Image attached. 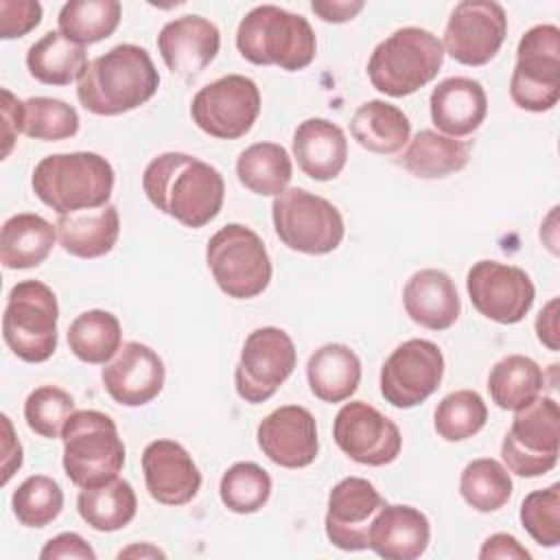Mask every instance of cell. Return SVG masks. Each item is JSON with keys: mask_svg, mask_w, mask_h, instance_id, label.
I'll use <instances>...</instances> for the list:
<instances>
[{"mask_svg": "<svg viewBox=\"0 0 560 560\" xmlns=\"http://www.w3.org/2000/svg\"><path fill=\"white\" fill-rule=\"evenodd\" d=\"M2 424H4V462H2V486L11 479V475L22 466V446L20 442L13 438V429L7 416H2Z\"/></svg>", "mask_w": 560, "mask_h": 560, "instance_id": "51", "label": "cell"}, {"mask_svg": "<svg viewBox=\"0 0 560 560\" xmlns=\"http://www.w3.org/2000/svg\"><path fill=\"white\" fill-rule=\"evenodd\" d=\"M63 470L79 488L101 486L125 466V444L116 422L96 409L74 411L63 431Z\"/></svg>", "mask_w": 560, "mask_h": 560, "instance_id": "6", "label": "cell"}, {"mask_svg": "<svg viewBox=\"0 0 560 560\" xmlns=\"http://www.w3.org/2000/svg\"><path fill=\"white\" fill-rule=\"evenodd\" d=\"M308 387L324 402L348 400L361 381V361L346 343H326L317 348L306 363Z\"/></svg>", "mask_w": 560, "mask_h": 560, "instance_id": "28", "label": "cell"}, {"mask_svg": "<svg viewBox=\"0 0 560 560\" xmlns=\"http://www.w3.org/2000/svg\"><path fill=\"white\" fill-rule=\"evenodd\" d=\"M431 540L429 518L411 505H383L368 532V547L385 560L420 558Z\"/></svg>", "mask_w": 560, "mask_h": 560, "instance_id": "23", "label": "cell"}, {"mask_svg": "<svg viewBox=\"0 0 560 560\" xmlns=\"http://www.w3.org/2000/svg\"><path fill=\"white\" fill-rule=\"evenodd\" d=\"M144 486L162 505H184L201 488V472L188 451L175 440H153L142 451Z\"/></svg>", "mask_w": 560, "mask_h": 560, "instance_id": "21", "label": "cell"}, {"mask_svg": "<svg viewBox=\"0 0 560 560\" xmlns=\"http://www.w3.org/2000/svg\"><path fill=\"white\" fill-rule=\"evenodd\" d=\"M260 114V90L243 74H228L203 85L190 103L192 122L221 140L243 138Z\"/></svg>", "mask_w": 560, "mask_h": 560, "instance_id": "13", "label": "cell"}, {"mask_svg": "<svg viewBox=\"0 0 560 560\" xmlns=\"http://www.w3.org/2000/svg\"><path fill=\"white\" fill-rule=\"evenodd\" d=\"M236 48L256 66L304 70L317 52V39L306 18L276 4L254 7L236 28Z\"/></svg>", "mask_w": 560, "mask_h": 560, "instance_id": "4", "label": "cell"}, {"mask_svg": "<svg viewBox=\"0 0 560 560\" xmlns=\"http://www.w3.org/2000/svg\"><path fill=\"white\" fill-rule=\"evenodd\" d=\"M514 105L527 112H547L560 98V28L532 26L518 42L516 66L510 79Z\"/></svg>", "mask_w": 560, "mask_h": 560, "instance_id": "11", "label": "cell"}, {"mask_svg": "<svg viewBox=\"0 0 560 560\" xmlns=\"http://www.w3.org/2000/svg\"><path fill=\"white\" fill-rule=\"evenodd\" d=\"M271 494L269 472L254 462L232 464L219 483V497L223 505L234 514L258 512Z\"/></svg>", "mask_w": 560, "mask_h": 560, "instance_id": "40", "label": "cell"}, {"mask_svg": "<svg viewBox=\"0 0 560 560\" xmlns=\"http://www.w3.org/2000/svg\"><path fill=\"white\" fill-rule=\"evenodd\" d=\"M488 407L472 389H457L444 396L433 413L435 433L446 442H462L483 429Z\"/></svg>", "mask_w": 560, "mask_h": 560, "instance_id": "39", "label": "cell"}, {"mask_svg": "<svg viewBox=\"0 0 560 560\" xmlns=\"http://www.w3.org/2000/svg\"><path fill=\"white\" fill-rule=\"evenodd\" d=\"M536 335L542 346H547L551 352H558V298L549 300L542 311L536 317Z\"/></svg>", "mask_w": 560, "mask_h": 560, "instance_id": "50", "label": "cell"}, {"mask_svg": "<svg viewBox=\"0 0 560 560\" xmlns=\"http://www.w3.org/2000/svg\"><path fill=\"white\" fill-rule=\"evenodd\" d=\"M385 499L363 477H346L332 486L326 510V536L343 551L368 549V532Z\"/></svg>", "mask_w": 560, "mask_h": 560, "instance_id": "18", "label": "cell"}, {"mask_svg": "<svg viewBox=\"0 0 560 560\" xmlns=\"http://www.w3.org/2000/svg\"><path fill=\"white\" fill-rule=\"evenodd\" d=\"M512 490L510 470L492 457L472 459L459 477V492L464 501L483 514L501 510L510 501Z\"/></svg>", "mask_w": 560, "mask_h": 560, "instance_id": "38", "label": "cell"}, {"mask_svg": "<svg viewBox=\"0 0 560 560\" xmlns=\"http://www.w3.org/2000/svg\"><path fill=\"white\" fill-rule=\"evenodd\" d=\"M42 22V4L37 0H0V37H24Z\"/></svg>", "mask_w": 560, "mask_h": 560, "instance_id": "45", "label": "cell"}, {"mask_svg": "<svg viewBox=\"0 0 560 560\" xmlns=\"http://www.w3.org/2000/svg\"><path fill=\"white\" fill-rule=\"evenodd\" d=\"M57 228L35 212H20L4 221L0 232V262L7 269H31L52 252Z\"/></svg>", "mask_w": 560, "mask_h": 560, "instance_id": "29", "label": "cell"}, {"mask_svg": "<svg viewBox=\"0 0 560 560\" xmlns=\"http://www.w3.org/2000/svg\"><path fill=\"white\" fill-rule=\"evenodd\" d=\"M206 262L219 289L234 300L260 295L271 280V258L262 238L241 223H228L210 236Z\"/></svg>", "mask_w": 560, "mask_h": 560, "instance_id": "8", "label": "cell"}, {"mask_svg": "<svg viewBox=\"0 0 560 560\" xmlns=\"http://www.w3.org/2000/svg\"><path fill=\"white\" fill-rule=\"evenodd\" d=\"M236 175L249 192L260 197H278L291 182L293 164L282 144L256 142L241 151L236 160Z\"/></svg>", "mask_w": 560, "mask_h": 560, "instance_id": "34", "label": "cell"}, {"mask_svg": "<svg viewBox=\"0 0 560 560\" xmlns=\"http://www.w3.org/2000/svg\"><path fill=\"white\" fill-rule=\"evenodd\" d=\"M298 363L293 339L276 326H262L247 335L234 370V385L245 402L269 400L293 374Z\"/></svg>", "mask_w": 560, "mask_h": 560, "instance_id": "12", "label": "cell"}, {"mask_svg": "<svg viewBox=\"0 0 560 560\" xmlns=\"http://www.w3.org/2000/svg\"><path fill=\"white\" fill-rule=\"evenodd\" d=\"M22 101H18L7 88H2V116H4V127H2V158H7L13 149L15 136L22 131Z\"/></svg>", "mask_w": 560, "mask_h": 560, "instance_id": "48", "label": "cell"}, {"mask_svg": "<svg viewBox=\"0 0 560 560\" xmlns=\"http://www.w3.org/2000/svg\"><path fill=\"white\" fill-rule=\"evenodd\" d=\"M560 409L551 396H536L516 409L501 442V457L518 477H540L558 462Z\"/></svg>", "mask_w": 560, "mask_h": 560, "instance_id": "10", "label": "cell"}, {"mask_svg": "<svg viewBox=\"0 0 560 560\" xmlns=\"http://www.w3.org/2000/svg\"><path fill=\"white\" fill-rule=\"evenodd\" d=\"M429 107L431 120L442 133L464 138L481 127L488 114V96L479 81L448 77L433 88Z\"/></svg>", "mask_w": 560, "mask_h": 560, "instance_id": "24", "label": "cell"}, {"mask_svg": "<svg viewBox=\"0 0 560 560\" xmlns=\"http://www.w3.org/2000/svg\"><path fill=\"white\" fill-rule=\"evenodd\" d=\"M481 560L501 558V560H529L532 553L514 538L512 534H492L479 549Z\"/></svg>", "mask_w": 560, "mask_h": 560, "instance_id": "47", "label": "cell"}, {"mask_svg": "<svg viewBox=\"0 0 560 560\" xmlns=\"http://www.w3.org/2000/svg\"><path fill=\"white\" fill-rule=\"evenodd\" d=\"M142 190L160 212L197 230L221 212L225 182L212 164L188 153L168 151L147 164Z\"/></svg>", "mask_w": 560, "mask_h": 560, "instance_id": "1", "label": "cell"}, {"mask_svg": "<svg viewBox=\"0 0 560 560\" xmlns=\"http://www.w3.org/2000/svg\"><path fill=\"white\" fill-rule=\"evenodd\" d=\"M545 374L540 365L525 354H508L497 361L488 374V392L497 407L516 411L540 396Z\"/></svg>", "mask_w": 560, "mask_h": 560, "instance_id": "35", "label": "cell"}, {"mask_svg": "<svg viewBox=\"0 0 560 560\" xmlns=\"http://www.w3.org/2000/svg\"><path fill=\"white\" fill-rule=\"evenodd\" d=\"M136 556H140V558H164V551H160L158 547H153L149 542L131 545V547L118 551V558H136Z\"/></svg>", "mask_w": 560, "mask_h": 560, "instance_id": "52", "label": "cell"}, {"mask_svg": "<svg viewBox=\"0 0 560 560\" xmlns=\"http://www.w3.org/2000/svg\"><path fill=\"white\" fill-rule=\"evenodd\" d=\"M59 306L55 291L39 280L18 282L2 313V337L9 350L26 363H44L57 350Z\"/></svg>", "mask_w": 560, "mask_h": 560, "instance_id": "7", "label": "cell"}, {"mask_svg": "<svg viewBox=\"0 0 560 560\" xmlns=\"http://www.w3.org/2000/svg\"><path fill=\"white\" fill-rule=\"evenodd\" d=\"M42 560H57V558H83V560H94L96 551L74 532H63L55 538H50L42 551Z\"/></svg>", "mask_w": 560, "mask_h": 560, "instance_id": "46", "label": "cell"}, {"mask_svg": "<svg viewBox=\"0 0 560 560\" xmlns=\"http://www.w3.org/2000/svg\"><path fill=\"white\" fill-rule=\"evenodd\" d=\"M122 341V328L114 313L92 308L77 315L68 328V346L83 363H107L116 357Z\"/></svg>", "mask_w": 560, "mask_h": 560, "instance_id": "36", "label": "cell"}, {"mask_svg": "<svg viewBox=\"0 0 560 560\" xmlns=\"http://www.w3.org/2000/svg\"><path fill=\"white\" fill-rule=\"evenodd\" d=\"M33 192L59 217L101 208L114 188L109 160L92 151L52 153L37 162L31 177Z\"/></svg>", "mask_w": 560, "mask_h": 560, "instance_id": "3", "label": "cell"}, {"mask_svg": "<svg viewBox=\"0 0 560 560\" xmlns=\"http://www.w3.org/2000/svg\"><path fill=\"white\" fill-rule=\"evenodd\" d=\"M402 304L409 319L429 330L451 328L462 311L455 282L440 269L416 271L402 289Z\"/></svg>", "mask_w": 560, "mask_h": 560, "instance_id": "25", "label": "cell"}, {"mask_svg": "<svg viewBox=\"0 0 560 560\" xmlns=\"http://www.w3.org/2000/svg\"><path fill=\"white\" fill-rule=\"evenodd\" d=\"M271 219L278 238L300 254H330L346 234L341 212L304 188L282 190L271 203Z\"/></svg>", "mask_w": 560, "mask_h": 560, "instance_id": "9", "label": "cell"}, {"mask_svg": "<svg viewBox=\"0 0 560 560\" xmlns=\"http://www.w3.org/2000/svg\"><path fill=\"white\" fill-rule=\"evenodd\" d=\"M466 291L472 306L497 324L521 322L536 298L532 278L514 265L479 260L468 269Z\"/></svg>", "mask_w": 560, "mask_h": 560, "instance_id": "16", "label": "cell"}, {"mask_svg": "<svg viewBox=\"0 0 560 560\" xmlns=\"http://www.w3.org/2000/svg\"><path fill=\"white\" fill-rule=\"evenodd\" d=\"M470 144L457 138L438 133L433 129H420L405 149L400 164L422 179H438L462 171L468 164Z\"/></svg>", "mask_w": 560, "mask_h": 560, "instance_id": "31", "label": "cell"}, {"mask_svg": "<svg viewBox=\"0 0 560 560\" xmlns=\"http://www.w3.org/2000/svg\"><path fill=\"white\" fill-rule=\"evenodd\" d=\"M332 438L352 462L363 466L392 464L402 448L396 422L363 400L346 402L337 411Z\"/></svg>", "mask_w": 560, "mask_h": 560, "instance_id": "17", "label": "cell"}, {"mask_svg": "<svg viewBox=\"0 0 560 560\" xmlns=\"http://www.w3.org/2000/svg\"><path fill=\"white\" fill-rule=\"evenodd\" d=\"M26 68L31 77L44 85H70L79 81L88 68L85 48L48 31L26 50Z\"/></svg>", "mask_w": 560, "mask_h": 560, "instance_id": "32", "label": "cell"}, {"mask_svg": "<svg viewBox=\"0 0 560 560\" xmlns=\"http://www.w3.org/2000/svg\"><path fill=\"white\" fill-rule=\"evenodd\" d=\"M221 46V33L214 22L201 15H182L166 22L158 35V50L166 68L192 81L217 57Z\"/></svg>", "mask_w": 560, "mask_h": 560, "instance_id": "22", "label": "cell"}, {"mask_svg": "<svg viewBox=\"0 0 560 560\" xmlns=\"http://www.w3.org/2000/svg\"><path fill=\"white\" fill-rule=\"evenodd\" d=\"M444 354L429 339H407L381 368V394L396 409L424 402L442 383Z\"/></svg>", "mask_w": 560, "mask_h": 560, "instance_id": "14", "label": "cell"}, {"mask_svg": "<svg viewBox=\"0 0 560 560\" xmlns=\"http://www.w3.org/2000/svg\"><path fill=\"white\" fill-rule=\"evenodd\" d=\"M518 516L538 545L556 547L560 542V483L529 492L521 503Z\"/></svg>", "mask_w": 560, "mask_h": 560, "instance_id": "44", "label": "cell"}, {"mask_svg": "<svg viewBox=\"0 0 560 560\" xmlns=\"http://www.w3.org/2000/svg\"><path fill=\"white\" fill-rule=\"evenodd\" d=\"M57 238L63 252L77 258H98L114 249L120 234V217L116 206L79 210L57 219Z\"/></svg>", "mask_w": 560, "mask_h": 560, "instance_id": "27", "label": "cell"}, {"mask_svg": "<svg viewBox=\"0 0 560 560\" xmlns=\"http://www.w3.org/2000/svg\"><path fill=\"white\" fill-rule=\"evenodd\" d=\"M11 508L15 518L24 527H46L63 510V490L61 486L46 475L26 477L11 497Z\"/></svg>", "mask_w": 560, "mask_h": 560, "instance_id": "41", "label": "cell"}, {"mask_svg": "<svg viewBox=\"0 0 560 560\" xmlns=\"http://www.w3.org/2000/svg\"><path fill=\"white\" fill-rule=\"evenodd\" d=\"M363 2L361 0H313L311 9L313 13L324 20V22H332V24H341L352 20L359 11H363Z\"/></svg>", "mask_w": 560, "mask_h": 560, "instance_id": "49", "label": "cell"}, {"mask_svg": "<svg viewBox=\"0 0 560 560\" xmlns=\"http://www.w3.org/2000/svg\"><path fill=\"white\" fill-rule=\"evenodd\" d=\"M350 133L363 149L381 155H392L409 142L411 122L400 107L374 98L357 107L350 120Z\"/></svg>", "mask_w": 560, "mask_h": 560, "instance_id": "30", "label": "cell"}, {"mask_svg": "<svg viewBox=\"0 0 560 560\" xmlns=\"http://www.w3.org/2000/svg\"><path fill=\"white\" fill-rule=\"evenodd\" d=\"M77 510L92 529L118 532L133 521L138 499L131 483L116 477L101 486L81 488L77 497Z\"/></svg>", "mask_w": 560, "mask_h": 560, "instance_id": "33", "label": "cell"}, {"mask_svg": "<svg viewBox=\"0 0 560 560\" xmlns=\"http://www.w3.org/2000/svg\"><path fill=\"white\" fill-rule=\"evenodd\" d=\"M293 158L315 182L335 179L348 160V140L339 125L326 118H306L293 133Z\"/></svg>", "mask_w": 560, "mask_h": 560, "instance_id": "26", "label": "cell"}, {"mask_svg": "<svg viewBox=\"0 0 560 560\" xmlns=\"http://www.w3.org/2000/svg\"><path fill=\"white\" fill-rule=\"evenodd\" d=\"M79 131V114L72 105L50 96H33L22 105V133L35 140L57 142Z\"/></svg>", "mask_w": 560, "mask_h": 560, "instance_id": "42", "label": "cell"}, {"mask_svg": "<svg viewBox=\"0 0 560 560\" xmlns=\"http://www.w3.org/2000/svg\"><path fill=\"white\" fill-rule=\"evenodd\" d=\"M508 35V15L499 2L464 0L444 28V52L464 66H483L497 57Z\"/></svg>", "mask_w": 560, "mask_h": 560, "instance_id": "15", "label": "cell"}, {"mask_svg": "<svg viewBox=\"0 0 560 560\" xmlns=\"http://www.w3.org/2000/svg\"><path fill=\"white\" fill-rule=\"evenodd\" d=\"M256 440L260 451L282 468H304L315 462L319 451L315 418L300 405L273 409L258 424Z\"/></svg>", "mask_w": 560, "mask_h": 560, "instance_id": "19", "label": "cell"}, {"mask_svg": "<svg viewBox=\"0 0 560 560\" xmlns=\"http://www.w3.org/2000/svg\"><path fill=\"white\" fill-rule=\"evenodd\" d=\"M72 413V396L55 385H42L33 389L24 400V420L28 429L46 440L61 438V431Z\"/></svg>", "mask_w": 560, "mask_h": 560, "instance_id": "43", "label": "cell"}, {"mask_svg": "<svg viewBox=\"0 0 560 560\" xmlns=\"http://www.w3.org/2000/svg\"><path fill=\"white\" fill-rule=\"evenodd\" d=\"M118 0H70L61 7L57 26L63 37L79 46L107 39L120 22Z\"/></svg>", "mask_w": 560, "mask_h": 560, "instance_id": "37", "label": "cell"}, {"mask_svg": "<svg viewBox=\"0 0 560 560\" xmlns=\"http://www.w3.org/2000/svg\"><path fill=\"white\" fill-rule=\"evenodd\" d=\"M442 61L444 46L431 31L405 26L372 50L368 77L378 92L400 98L433 81Z\"/></svg>", "mask_w": 560, "mask_h": 560, "instance_id": "5", "label": "cell"}, {"mask_svg": "<svg viewBox=\"0 0 560 560\" xmlns=\"http://www.w3.org/2000/svg\"><path fill=\"white\" fill-rule=\"evenodd\" d=\"M103 385L114 402L142 407L164 387V363L155 350L140 341H127L103 368Z\"/></svg>", "mask_w": 560, "mask_h": 560, "instance_id": "20", "label": "cell"}, {"mask_svg": "<svg viewBox=\"0 0 560 560\" xmlns=\"http://www.w3.org/2000/svg\"><path fill=\"white\" fill-rule=\"evenodd\" d=\"M160 74L142 46L118 44L92 59L77 83L79 103L96 116H118L144 105Z\"/></svg>", "mask_w": 560, "mask_h": 560, "instance_id": "2", "label": "cell"}]
</instances>
